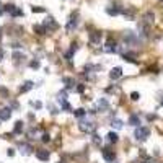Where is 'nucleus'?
<instances>
[{
	"instance_id": "nucleus-18",
	"label": "nucleus",
	"mask_w": 163,
	"mask_h": 163,
	"mask_svg": "<svg viewBox=\"0 0 163 163\" xmlns=\"http://www.w3.org/2000/svg\"><path fill=\"white\" fill-rule=\"evenodd\" d=\"M129 124H131V126H134V127H139V126H140V117H139L137 114H132V116L129 117Z\"/></svg>"
},
{
	"instance_id": "nucleus-22",
	"label": "nucleus",
	"mask_w": 163,
	"mask_h": 163,
	"mask_svg": "<svg viewBox=\"0 0 163 163\" xmlns=\"http://www.w3.org/2000/svg\"><path fill=\"white\" fill-rule=\"evenodd\" d=\"M3 12L10 13V15L13 16V13L16 12V7H15V5H12V3H8V5H5V7H3Z\"/></svg>"
},
{
	"instance_id": "nucleus-27",
	"label": "nucleus",
	"mask_w": 163,
	"mask_h": 163,
	"mask_svg": "<svg viewBox=\"0 0 163 163\" xmlns=\"http://www.w3.org/2000/svg\"><path fill=\"white\" fill-rule=\"evenodd\" d=\"M122 59H124L126 62H132V64H137L136 57H134V55H131V54H124V55H122Z\"/></svg>"
},
{
	"instance_id": "nucleus-36",
	"label": "nucleus",
	"mask_w": 163,
	"mask_h": 163,
	"mask_svg": "<svg viewBox=\"0 0 163 163\" xmlns=\"http://www.w3.org/2000/svg\"><path fill=\"white\" fill-rule=\"evenodd\" d=\"M41 140H43L44 144H47V142H51V136L49 134H43V139H41Z\"/></svg>"
},
{
	"instance_id": "nucleus-39",
	"label": "nucleus",
	"mask_w": 163,
	"mask_h": 163,
	"mask_svg": "<svg viewBox=\"0 0 163 163\" xmlns=\"http://www.w3.org/2000/svg\"><path fill=\"white\" fill-rule=\"evenodd\" d=\"M12 47H13V49H20V47H21V44H20V43H15Z\"/></svg>"
},
{
	"instance_id": "nucleus-41",
	"label": "nucleus",
	"mask_w": 163,
	"mask_h": 163,
	"mask_svg": "<svg viewBox=\"0 0 163 163\" xmlns=\"http://www.w3.org/2000/svg\"><path fill=\"white\" fill-rule=\"evenodd\" d=\"M2 13H3V8H0V15H2Z\"/></svg>"
},
{
	"instance_id": "nucleus-25",
	"label": "nucleus",
	"mask_w": 163,
	"mask_h": 163,
	"mask_svg": "<svg viewBox=\"0 0 163 163\" xmlns=\"http://www.w3.org/2000/svg\"><path fill=\"white\" fill-rule=\"evenodd\" d=\"M21 59H25V55H23V54L13 52V62H15V64H20V62H21Z\"/></svg>"
},
{
	"instance_id": "nucleus-15",
	"label": "nucleus",
	"mask_w": 163,
	"mask_h": 163,
	"mask_svg": "<svg viewBox=\"0 0 163 163\" xmlns=\"http://www.w3.org/2000/svg\"><path fill=\"white\" fill-rule=\"evenodd\" d=\"M10 117H12V109L10 108L0 109V121H8Z\"/></svg>"
},
{
	"instance_id": "nucleus-35",
	"label": "nucleus",
	"mask_w": 163,
	"mask_h": 163,
	"mask_svg": "<svg viewBox=\"0 0 163 163\" xmlns=\"http://www.w3.org/2000/svg\"><path fill=\"white\" fill-rule=\"evenodd\" d=\"M139 98H140V95H139L137 91H132V93H131V100H132V101H137Z\"/></svg>"
},
{
	"instance_id": "nucleus-40",
	"label": "nucleus",
	"mask_w": 163,
	"mask_h": 163,
	"mask_svg": "<svg viewBox=\"0 0 163 163\" xmlns=\"http://www.w3.org/2000/svg\"><path fill=\"white\" fill-rule=\"evenodd\" d=\"M3 55H5V54H3V49H2V47H0V62L3 60Z\"/></svg>"
},
{
	"instance_id": "nucleus-5",
	"label": "nucleus",
	"mask_w": 163,
	"mask_h": 163,
	"mask_svg": "<svg viewBox=\"0 0 163 163\" xmlns=\"http://www.w3.org/2000/svg\"><path fill=\"white\" fill-rule=\"evenodd\" d=\"M105 51H106V52H109V54H113V52H121V47H117L116 41H113V39H111V38H109V39L106 41Z\"/></svg>"
},
{
	"instance_id": "nucleus-8",
	"label": "nucleus",
	"mask_w": 163,
	"mask_h": 163,
	"mask_svg": "<svg viewBox=\"0 0 163 163\" xmlns=\"http://www.w3.org/2000/svg\"><path fill=\"white\" fill-rule=\"evenodd\" d=\"M49 157H51L49 150H44V148L36 150V158H38V160H41V162H49Z\"/></svg>"
},
{
	"instance_id": "nucleus-34",
	"label": "nucleus",
	"mask_w": 163,
	"mask_h": 163,
	"mask_svg": "<svg viewBox=\"0 0 163 163\" xmlns=\"http://www.w3.org/2000/svg\"><path fill=\"white\" fill-rule=\"evenodd\" d=\"M30 105L33 106V108H36V109H41V108H43V105H41V101H30Z\"/></svg>"
},
{
	"instance_id": "nucleus-26",
	"label": "nucleus",
	"mask_w": 163,
	"mask_h": 163,
	"mask_svg": "<svg viewBox=\"0 0 163 163\" xmlns=\"http://www.w3.org/2000/svg\"><path fill=\"white\" fill-rule=\"evenodd\" d=\"M65 100H67V91H59V95H57V101L59 103H62V101H65Z\"/></svg>"
},
{
	"instance_id": "nucleus-43",
	"label": "nucleus",
	"mask_w": 163,
	"mask_h": 163,
	"mask_svg": "<svg viewBox=\"0 0 163 163\" xmlns=\"http://www.w3.org/2000/svg\"><path fill=\"white\" fill-rule=\"evenodd\" d=\"M160 2H163V0H160Z\"/></svg>"
},
{
	"instance_id": "nucleus-12",
	"label": "nucleus",
	"mask_w": 163,
	"mask_h": 163,
	"mask_svg": "<svg viewBox=\"0 0 163 163\" xmlns=\"http://www.w3.org/2000/svg\"><path fill=\"white\" fill-rule=\"evenodd\" d=\"M88 39H90V43H93V44L101 43V31H93V33H90Z\"/></svg>"
},
{
	"instance_id": "nucleus-42",
	"label": "nucleus",
	"mask_w": 163,
	"mask_h": 163,
	"mask_svg": "<svg viewBox=\"0 0 163 163\" xmlns=\"http://www.w3.org/2000/svg\"><path fill=\"white\" fill-rule=\"evenodd\" d=\"M162 106H163V101H162Z\"/></svg>"
},
{
	"instance_id": "nucleus-11",
	"label": "nucleus",
	"mask_w": 163,
	"mask_h": 163,
	"mask_svg": "<svg viewBox=\"0 0 163 163\" xmlns=\"http://www.w3.org/2000/svg\"><path fill=\"white\" fill-rule=\"evenodd\" d=\"M121 77H122V69H121V67L111 69V72H109V78H111V80H117V78H121Z\"/></svg>"
},
{
	"instance_id": "nucleus-4",
	"label": "nucleus",
	"mask_w": 163,
	"mask_h": 163,
	"mask_svg": "<svg viewBox=\"0 0 163 163\" xmlns=\"http://www.w3.org/2000/svg\"><path fill=\"white\" fill-rule=\"evenodd\" d=\"M95 122H86V121H80V122H78V129L82 131V132H93V131H95Z\"/></svg>"
},
{
	"instance_id": "nucleus-28",
	"label": "nucleus",
	"mask_w": 163,
	"mask_h": 163,
	"mask_svg": "<svg viewBox=\"0 0 163 163\" xmlns=\"http://www.w3.org/2000/svg\"><path fill=\"white\" fill-rule=\"evenodd\" d=\"M91 140H93V144H95V145H101V137H100L98 134H93Z\"/></svg>"
},
{
	"instance_id": "nucleus-29",
	"label": "nucleus",
	"mask_w": 163,
	"mask_h": 163,
	"mask_svg": "<svg viewBox=\"0 0 163 163\" xmlns=\"http://www.w3.org/2000/svg\"><path fill=\"white\" fill-rule=\"evenodd\" d=\"M85 113H86V111L83 109V108H78V109H75V111H74V114H75L77 117H83V116H85Z\"/></svg>"
},
{
	"instance_id": "nucleus-32",
	"label": "nucleus",
	"mask_w": 163,
	"mask_h": 163,
	"mask_svg": "<svg viewBox=\"0 0 163 163\" xmlns=\"http://www.w3.org/2000/svg\"><path fill=\"white\" fill-rule=\"evenodd\" d=\"M30 67H31V69H34V70H38V69L41 67L39 60H33V62H31V64H30Z\"/></svg>"
},
{
	"instance_id": "nucleus-10",
	"label": "nucleus",
	"mask_w": 163,
	"mask_h": 163,
	"mask_svg": "<svg viewBox=\"0 0 163 163\" xmlns=\"http://www.w3.org/2000/svg\"><path fill=\"white\" fill-rule=\"evenodd\" d=\"M106 13H108L109 16H117L119 13H122V8L121 7H117V5H111L106 8Z\"/></svg>"
},
{
	"instance_id": "nucleus-14",
	"label": "nucleus",
	"mask_w": 163,
	"mask_h": 163,
	"mask_svg": "<svg viewBox=\"0 0 163 163\" xmlns=\"http://www.w3.org/2000/svg\"><path fill=\"white\" fill-rule=\"evenodd\" d=\"M96 108H98L100 111H108L109 109V103L106 98H100L98 103H96Z\"/></svg>"
},
{
	"instance_id": "nucleus-37",
	"label": "nucleus",
	"mask_w": 163,
	"mask_h": 163,
	"mask_svg": "<svg viewBox=\"0 0 163 163\" xmlns=\"http://www.w3.org/2000/svg\"><path fill=\"white\" fill-rule=\"evenodd\" d=\"M13 16H23V12H21L20 8H16V12L13 13Z\"/></svg>"
},
{
	"instance_id": "nucleus-7",
	"label": "nucleus",
	"mask_w": 163,
	"mask_h": 163,
	"mask_svg": "<svg viewBox=\"0 0 163 163\" xmlns=\"http://www.w3.org/2000/svg\"><path fill=\"white\" fill-rule=\"evenodd\" d=\"M103 150V158H105L106 162L113 163L114 158H116V153H114V150H111V148H101Z\"/></svg>"
},
{
	"instance_id": "nucleus-3",
	"label": "nucleus",
	"mask_w": 163,
	"mask_h": 163,
	"mask_svg": "<svg viewBox=\"0 0 163 163\" xmlns=\"http://www.w3.org/2000/svg\"><path fill=\"white\" fill-rule=\"evenodd\" d=\"M77 26H78V16L74 13V15H72L70 18H69L67 25H65V31H67V33H72V31H74Z\"/></svg>"
},
{
	"instance_id": "nucleus-44",
	"label": "nucleus",
	"mask_w": 163,
	"mask_h": 163,
	"mask_svg": "<svg viewBox=\"0 0 163 163\" xmlns=\"http://www.w3.org/2000/svg\"><path fill=\"white\" fill-rule=\"evenodd\" d=\"M59 163H62V162H59Z\"/></svg>"
},
{
	"instance_id": "nucleus-24",
	"label": "nucleus",
	"mask_w": 163,
	"mask_h": 163,
	"mask_svg": "<svg viewBox=\"0 0 163 163\" xmlns=\"http://www.w3.org/2000/svg\"><path fill=\"white\" fill-rule=\"evenodd\" d=\"M111 126L114 127V129H122V126H124V122L121 119H113V124Z\"/></svg>"
},
{
	"instance_id": "nucleus-1",
	"label": "nucleus",
	"mask_w": 163,
	"mask_h": 163,
	"mask_svg": "<svg viewBox=\"0 0 163 163\" xmlns=\"http://www.w3.org/2000/svg\"><path fill=\"white\" fill-rule=\"evenodd\" d=\"M148 136H150V129H148V127H142V126H139L136 129V132H134V137H136L137 140H140V142L147 140Z\"/></svg>"
},
{
	"instance_id": "nucleus-38",
	"label": "nucleus",
	"mask_w": 163,
	"mask_h": 163,
	"mask_svg": "<svg viewBox=\"0 0 163 163\" xmlns=\"http://www.w3.org/2000/svg\"><path fill=\"white\" fill-rule=\"evenodd\" d=\"M7 155H8V157H13V155H15V150H13V148H8V150H7Z\"/></svg>"
},
{
	"instance_id": "nucleus-9",
	"label": "nucleus",
	"mask_w": 163,
	"mask_h": 163,
	"mask_svg": "<svg viewBox=\"0 0 163 163\" xmlns=\"http://www.w3.org/2000/svg\"><path fill=\"white\" fill-rule=\"evenodd\" d=\"M43 25L46 26V30L49 28V31H55V30L59 28V25L55 23V20L52 18V16H47V18H46V21H44Z\"/></svg>"
},
{
	"instance_id": "nucleus-2",
	"label": "nucleus",
	"mask_w": 163,
	"mask_h": 163,
	"mask_svg": "<svg viewBox=\"0 0 163 163\" xmlns=\"http://www.w3.org/2000/svg\"><path fill=\"white\" fill-rule=\"evenodd\" d=\"M122 39H124V43H126L127 46H132V44H137V41H139L134 31H124V34H122Z\"/></svg>"
},
{
	"instance_id": "nucleus-23",
	"label": "nucleus",
	"mask_w": 163,
	"mask_h": 163,
	"mask_svg": "<svg viewBox=\"0 0 163 163\" xmlns=\"http://www.w3.org/2000/svg\"><path fill=\"white\" fill-rule=\"evenodd\" d=\"M62 82L65 83V86H67V88H72V86L75 88V82L72 80L70 77H64V78H62Z\"/></svg>"
},
{
	"instance_id": "nucleus-6",
	"label": "nucleus",
	"mask_w": 163,
	"mask_h": 163,
	"mask_svg": "<svg viewBox=\"0 0 163 163\" xmlns=\"http://www.w3.org/2000/svg\"><path fill=\"white\" fill-rule=\"evenodd\" d=\"M18 150H20V153H21V155H31L34 148L31 147L28 142H20V144H18Z\"/></svg>"
},
{
	"instance_id": "nucleus-21",
	"label": "nucleus",
	"mask_w": 163,
	"mask_h": 163,
	"mask_svg": "<svg viewBox=\"0 0 163 163\" xmlns=\"http://www.w3.org/2000/svg\"><path fill=\"white\" fill-rule=\"evenodd\" d=\"M106 139H108V142H111V144H116V142L119 140V136H117L116 132H109L108 136H106Z\"/></svg>"
},
{
	"instance_id": "nucleus-31",
	"label": "nucleus",
	"mask_w": 163,
	"mask_h": 163,
	"mask_svg": "<svg viewBox=\"0 0 163 163\" xmlns=\"http://www.w3.org/2000/svg\"><path fill=\"white\" fill-rule=\"evenodd\" d=\"M31 12H33V13H44L46 10H44L43 7H33V8H31Z\"/></svg>"
},
{
	"instance_id": "nucleus-30",
	"label": "nucleus",
	"mask_w": 163,
	"mask_h": 163,
	"mask_svg": "<svg viewBox=\"0 0 163 163\" xmlns=\"http://www.w3.org/2000/svg\"><path fill=\"white\" fill-rule=\"evenodd\" d=\"M60 106H62V109H65V111H72V106L67 103V100H65V101H62Z\"/></svg>"
},
{
	"instance_id": "nucleus-20",
	"label": "nucleus",
	"mask_w": 163,
	"mask_h": 163,
	"mask_svg": "<svg viewBox=\"0 0 163 163\" xmlns=\"http://www.w3.org/2000/svg\"><path fill=\"white\" fill-rule=\"evenodd\" d=\"M23 132V122L21 121H16L15 127H13V134H21Z\"/></svg>"
},
{
	"instance_id": "nucleus-16",
	"label": "nucleus",
	"mask_w": 163,
	"mask_h": 163,
	"mask_svg": "<svg viewBox=\"0 0 163 163\" xmlns=\"http://www.w3.org/2000/svg\"><path fill=\"white\" fill-rule=\"evenodd\" d=\"M153 20H155V15L152 12H147L144 15V21H142V23H144V25H147V26H150L152 23H153Z\"/></svg>"
},
{
	"instance_id": "nucleus-17",
	"label": "nucleus",
	"mask_w": 163,
	"mask_h": 163,
	"mask_svg": "<svg viewBox=\"0 0 163 163\" xmlns=\"http://www.w3.org/2000/svg\"><path fill=\"white\" fill-rule=\"evenodd\" d=\"M33 86H34L33 82H31V80H26V82H23L21 86H20V91H21V93H26V91H30V90H33Z\"/></svg>"
},
{
	"instance_id": "nucleus-13",
	"label": "nucleus",
	"mask_w": 163,
	"mask_h": 163,
	"mask_svg": "<svg viewBox=\"0 0 163 163\" xmlns=\"http://www.w3.org/2000/svg\"><path fill=\"white\" fill-rule=\"evenodd\" d=\"M77 51H78L77 43H72V44H70V49H69L67 52H65V59H67V60L70 62V60H72V57H74V54L77 52Z\"/></svg>"
},
{
	"instance_id": "nucleus-19",
	"label": "nucleus",
	"mask_w": 163,
	"mask_h": 163,
	"mask_svg": "<svg viewBox=\"0 0 163 163\" xmlns=\"http://www.w3.org/2000/svg\"><path fill=\"white\" fill-rule=\"evenodd\" d=\"M33 30H34V33H36V34H46L47 33V30H46V26H44V25H34Z\"/></svg>"
},
{
	"instance_id": "nucleus-33",
	"label": "nucleus",
	"mask_w": 163,
	"mask_h": 163,
	"mask_svg": "<svg viewBox=\"0 0 163 163\" xmlns=\"http://www.w3.org/2000/svg\"><path fill=\"white\" fill-rule=\"evenodd\" d=\"M75 91H77V93H83V91H85V85H83V83H78V85L75 86Z\"/></svg>"
}]
</instances>
